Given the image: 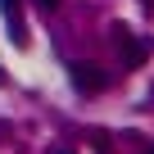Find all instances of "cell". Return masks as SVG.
Here are the masks:
<instances>
[{
    "label": "cell",
    "mask_w": 154,
    "mask_h": 154,
    "mask_svg": "<svg viewBox=\"0 0 154 154\" xmlns=\"http://www.w3.org/2000/svg\"><path fill=\"white\" fill-rule=\"evenodd\" d=\"M113 45H118V54H122V63H127V68H140V63L149 59V50L140 45V36H136V32H127V27H113Z\"/></svg>",
    "instance_id": "6da1fadb"
},
{
    "label": "cell",
    "mask_w": 154,
    "mask_h": 154,
    "mask_svg": "<svg viewBox=\"0 0 154 154\" xmlns=\"http://www.w3.org/2000/svg\"><path fill=\"white\" fill-rule=\"evenodd\" d=\"M68 77H72V86L82 91V95H95V91H104V82H109V77H104L95 63H72V68H68Z\"/></svg>",
    "instance_id": "7a4b0ae2"
},
{
    "label": "cell",
    "mask_w": 154,
    "mask_h": 154,
    "mask_svg": "<svg viewBox=\"0 0 154 154\" xmlns=\"http://www.w3.org/2000/svg\"><path fill=\"white\" fill-rule=\"evenodd\" d=\"M5 27L14 45H27V27H23V0H5Z\"/></svg>",
    "instance_id": "3957f363"
},
{
    "label": "cell",
    "mask_w": 154,
    "mask_h": 154,
    "mask_svg": "<svg viewBox=\"0 0 154 154\" xmlns=\"http://www.w3.org/2000/svg\"><path fill=\"white\" fill-rule=\"evenodd\" d=\"M32 5H36V9H45V14H50V9H59V0H32Z\"/></svg>",
    "instance_id": "277c9868"
},
{
    "label": "cell",
    "mask_w": 154,
    "mask_h": 154,
    "mask_svg": "<svg viewBox=\"0 0 154 154\" xmlns=\"http://www.w3.org/2000/svg\"><path fill=\"white\" fill-rule=\"evenodd\" d=\"M149 154H154V149H149Z\"/></svg>",
    "instance_id": "5b68a950"
}]
</instances>
